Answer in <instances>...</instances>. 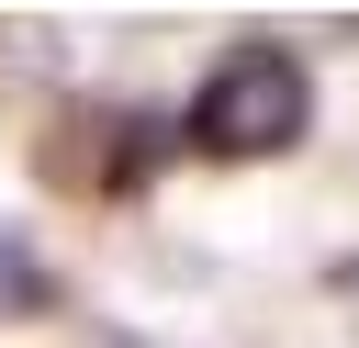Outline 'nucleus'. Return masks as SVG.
<instances>
[{
    "label": "nucleus",
    "mask_w": 359,
    "mask_h": 348,
    "mask_svg": "<svg viewBox=\"0 0 359 348\" xmlns=\"http://www.w3.org/2000/svg\"><path fill=\"white\" fill-rule=\"evenodd\" d=\"M303 123H314V79L280 34H236L191 90V146L202 157H292Z\"/></svg>",
    "instance_id": "f257e3e1"
},
{
    "label": "nucleus",
    "mask_w": 359,
    "mask_h": 348,
    "mask_svg": "<svg viewBox=\"0 0 359 348\" xmlns=\"http://www.w3.org/2000/svg\"><path fill=\"white\" fill-rule=\"evenodd\" d=\"M146 135H157V123H135V112H67V123L45 135V180H67V191H123V180L146 168Z\"/></svg>",
    "instance_id": "f03ea898"
}]
</instances>
